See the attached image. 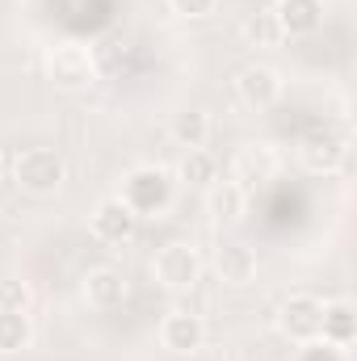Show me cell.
Returning a JSON list of instances; mask_svg holds the SVG:
<instances>
[{
    "label": "cell",
    "instance_id": "1",
    "mask_svg": "<svg viewBox=\"0 0 357 361\" xmlns=\"http://www.w3.org/2000/svg\"><path fill=\"white\" fill-rule=\"evenodd\" d=\"M118 197L135 210V219L160 214V210H169V202H173V173L160 169V164H139V169L126 173Z\"/></svg>",
    "mask_w": 357,
    "mask_h": 361
},
{
    "label": "cell",
    "instance_id": "2",
    "mask_svg": "<svg viewBox=\"0 0 357 361\" xmlns=\"http://www.w3.org/2000/svg\"><path fill=\"white\" fill-rule=\"evenodd\" d=\"M42 68H47V80L63 92H85V89H92L97 76H101L92 51L80 47V42H59V47H51L47 59H42Z\"/></svg>",
    "mask_w": 357,
    "mask_h": 361
},
{
    "label": "cell",
    "instance_id": "3",
    "mask_svg": "<svg viewBox=\"0 0 357 361\" xmlns=\"http://www.w3.org/2000/svg\"><path fill=\"white\" fill-rule=\"evenodd\" d=\"M13 177H17V185H21L25 193L47 197V193H55V189L63 185L68 164H63V156H59L55 147H25V152L17 156V164H13Z\"/></svg>",
    "mask_w": 357,
    "mask_h": 361
},
{
    "label": "cell",
    "instance_id": "4",
    "mask_svg": "<svg viewBox=\"0 0 357 361\" xmlns=\"http://www.w3.org/2000/svg\"><path fill=\"white\" fill-rule=\"evenodd\" d=\"M152 273H156V281L164 286V290H193L198 286V277H202V257H198V248L193 244H164L160 252H156V261H152Z\"/></svg>",
    "mask_w": 357,
    "mask_h": 361
},
{
    "label": "cell",
    "instance_id": "5",
    "mask_svg": "<svg viewBox=\"0 0 357 361\" xmlns=\"http://www.w3.org/2000/svg\"><path fill=\"white\" fill-rule=\"evenodd\" d=\"M320 319H324V302L315 294H290L277 311V328L286 341L303 345V341H315L320 336Z\"/></svg>",
    "mask_w": 357,
    "mask_h": 361
},
{
    "label": "cell",
    "instance_id": "6",
    "mask_svg": "<svg viewBox=\"0 0 357 361\" xmlns=\"http://www.w3.org/2000/svg\"><path fill=\"white\" fill-rule=\"evenodd\" d=\"M345 160V139H337L328 126H311L298 139V164L307 173H337Z\"/></svg>",
    "mask_w": 357,
    "mask_h": 361
},
{
    "label": "cell",
    "instance_id": "7",
    "mask_svg": "<svg viewBox=\"0 0 357 361\" xmlns=\"http://www.w3.org/2000/svg\"><path fill=\"white\" fill-rule=\"evenodd\" d=\"M135 227H139V219L122 197H101L92 206V235L101 244H126L135 235Z\"/></svg>",
    "mask_w": 357,
    "mask_h": 361
},
{
    "label": "cell",
    "instance_id": "8",
    "mask_svg": "<svg viewBox=\"0 0 357 361\" xmlns=\"http://www.w3.org/2000/svg\"><path fill=\"white\" fill-rule=\"evenodd\" d=\"M277 173V152L269 147V143H248V147H240L236 152V160H231V180L248 193L253 185H265L273 180Z\"/></svg>",
    "mask_w": 357,
    "mask_h": 361
},
{
    "label": "cell",
    "instance_id": "9",
    "mask_svg": "<svg viewBox=\"0 0 357 361\" xmlns=\"http://www.w3.org/2000/svg\"><path fill=\"white\" fill-rule=\"evenodd\" d=\"M160 341H164L169 353H181V357L185 353H198L202 341H206V324L193 311H169L164 324H160Z\"/></svg>",
    "mask_w": 357,
    "mask_h": 361
},
{
    "label": "cell",
    "instance_id": "10",
    "mask_svg": "<svg viewBox=\"0 0 357 361\" xmlns=\"http://www.w3.org/2000/svg\"><path fill=\"white\" fill-rule=\"evenodd\" d=\"M236 92L244 105L253 109H269L277 97H282V76L269 68V63H248L240 76H236Z\"/></svg>",
    "mask_w": 357,
    "mask_h": 361
},
{
    "label": "cell",
    "instance_id": "11",
    "mask_svg": "<svg viewBox=\"0 0 357 361\" xmlns=\"http://www.w3.org/2000/svg\"><path fill=\"white\" fill-rule=\"evenodd\" d=\"M269 13L277 17L286 38H303L324 25V0H277V8H269Z\"/></svg>",
    "mask_w": 357,
    "mask_h": 361
},
{
    "label": "cell",
    "instance_id": "12",
    "mask_svg": "<svg viewBox=\"0 0 357 361\" xmlns=\"http://www.w3.org/2000/svg\"><path fill=\"white\" fill-rule=\"evenodd\" d=\"M85 298H89V307H97V311L122 307L126 302V277L118 269H109V265L89 269V277H85Z\"/></svg>",
    "mask_w": 357,
    "mask_h": 361
},
{
    "label": "cell",
    "instance_id": "13",
    "mask_svg": "<svg viewBox=\"0 0 357 361\" xmlns=\"http://www.w3.org/2000/svg\"><path fill=\"white\" fill-rule=\"evenodd\" d=\"M206 210L219 227H236L248 210V193L236 185V180H214L210 185V197H206Z\"/></svg>",
    "mask_w": 357,
    "mask_h": 361
},
{
    "label": "cell",
    "instance_id": "14",
    "mask_svg": "<svg viewBox=\"0 0 357 361\" xmlns=\"http://www.w3.org/2000/svg\"><path fill=\"white\" fill-rule=\"evenodd\" d=\"M320 341L337 345V349H349L357 341V311L353 302L337 298V302H324V319H320Z\"/></svg>",
    "mask_w": 357,
    "mask_h": 361
},
{
    "label": "cell",
    "instance_id": "15",
    "mask_svg": "<svg viewBox=\"0 0 357 361\" xmlns=\"http://www.w3.org/2000/svg\"><path fill=\"white\" fill-rule=\"evenodd\" d=\"M214 269L219 277L227 281V286H248L253 277H257V252L248 248V244H223L219 252H214Z\"/></svg>",
    "mask_w": 357,
    "mask_h": 361
},
{
    "label": "cell",
    "instance_id": "16",
    "mask_svg": "<svg viewBox=\"0 0 357 361\" xmlns=\"http://www.w3.org/2000/svg\"><path fill=\"white\" fill-rule=\"evenodd\" d=\"M173 139H177L181 147L189 152V147H206V135H210V118H206V109H181L173 114Z\"/></svg>",
    "mask_w": 357,
    "mask_h": 361
},
{
    "label": "cell",
    "instance_id": "17",
    "mask_svg": "<svg viewBox=\"0 0 357 361\" xmlns=\"http://www.w3.org/2000/svg\"><path fill=\"white\" fill-rule=\"evenodd\" d=\"M34 341V324L25 311H0V353H21Z\"/></svg>",
    "mask_w": 357,
    "mask_h": 361
},
{
    "label": "cell",
    "instance_id": "18",
    "mask_svg": "<svg viewBox=\"0 0 357 361\" xmlns=\"http://www.w3.org/2000/svg\"><path fill=\"white\" fill-rule=\"evenodd\" d=\"M240 34H244V42H248V47H261V51H273V47L286 38L273 13H248V17H244V25H240Z\"/></svg>",
    "mask_w": 357,
    "mask_h": 361
},
{
    "label": "cell",
    "instance_id": "19",
    "mask_svg": "<svg viewBox=\"0 0 357 361\" xmlns=\"http://www.w3.org/2000/svg\"><path fill=\"white\" fill-rule=\"evenodd\" d=\"M181 180H189V185H214L219 177V164H214V156L206 152V147H189L185 156H181Z\"/></svg>",
    "mask_w": 357,
    "mask_h": 361
},
{
    "label": "cell",
    "instance_id": "20",
    "mask_svg": "<svg viewBox=\"0 0 357 361\" xmlns=\"http://www.w3.org/2000/svg\"><path fill=\"white\" fill-rule=\"evenodd\" d=\"M0 311H30V286L17 277H0Z\"/></svg>",
    "mask_w": 357,
    "mask_h": 361
},
{
    "label": "cell",
    "instance_id": "21",
    "mask_svg": "<svg viewBox=\"0 0 357 361\" xmlns=\"http://www.w3.org/2000/svg\"><path fill=\"white\" fill-rule=\"evenodd\" d=\"M294 361H349L345 357V349H337V345H328V341H303L298 345V353H294Z\"/></svg>",
    "mask_w": 357,
    "mask_h": 361
},
{
    "label": "cell",
    "instance_id": "22",
    "mask_svg": "<svg viewBox=\"0 0 357 361\" xmlns=\"http://www.w3.org/2000/svg\"><path fill=\"white\" fill-rule=\"evenodd\" d=\"M177 13H185V17H206V13H214V4L219 0H169Z\"/></svg>",
    "mask_w": 357,
    "mask_h": 361
},
{
    "label": "cell",
    "instance_id": "23",
    "mask_svg": "<svg viewBox=\"0 0 357 361\" xmlns=\"http://www.w3.org/2000/svg\"><path fill=\"white\" fill-rule=\"evenodd\" d=\"M0 180H4V156H0Z\"/></svg>",
    "mask_w": 357,
    "mask_h": 361
}]
</instances>
